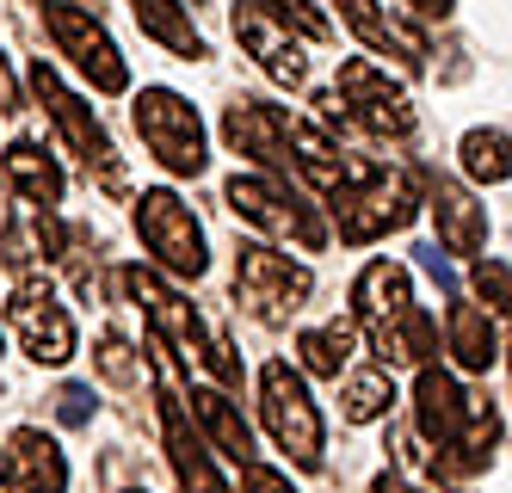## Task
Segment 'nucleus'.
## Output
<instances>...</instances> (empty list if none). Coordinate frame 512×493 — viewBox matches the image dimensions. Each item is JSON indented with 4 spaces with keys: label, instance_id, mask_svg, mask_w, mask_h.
Segmentation results:
<instances>
[{
    "label": "nucleus",
    "instance_id": "nucleus-5",
    "mask_svg": "<svg viewBox=\"0 0 512 493\" xmlns=\"http://www.w3.org/2000/svg\"><path fill=\"white\" fill-rule=\"evenodd\" d=\"M136 136L142 148L179 179H198L204 173V124H198V105L179 99L173 87H142L136 93Z\"/></svg>",
    "mask_w": 512,
    "mask_h": 493
},
{
    "label": "nucleus",
    "instance_id": "nucleus-3",
    "mask_svg": "<svg viewBox=\"0 0 512 493\" xmlns=\"http://www.w3.org/2000/svg\"><path fill=\"white\" fill-rule=\"evenodd\" d=\"M31 93L44 99L50 124H56L62 142L81 155V167L99 173V185H105L112 198H124V192H130V179H124V167H118V148H112V136H105V124L93 118V105H87L81 93H68V87H62V74H56L50 62H31Z\"/></svg>",
    "mask_w": 512,
    "mask_h": 493
},
{
    "label": "nucleus",
    "instance_id": "nucleus-8",
    "mask_svg": "<svg viewBox=\"0 0 512 493\" xmlns=\"http://www.w3.org/2000/svg\"><path fill=\"white\" fill-rule=\"evenodd\" d=\"M334 216H340V241L371 247V241H383V235H395V229H408V222L420 216V204H414V192H408V179H401V173L371 167V173H364L352 192L334 204Z\"/></svg>",
    "mask_w": 512,
    "mask_h": 493
},
{
    "label": "nucleus",
    "instance_id": "nucleus-14",
    "mask_svg": "<svg viewBox=\"0 0 512 493\" xmlns=\"http://www.w3.org/2000/svg\"><path fill=\"white\" fill-rule=\"evenodd\" d=\"M235 37H241V50L260 62L278 87H290V93L309 87V56H303V44L290 37V25H278L260 7V0H235Z\"/></svg>",
    "mask_w": 512,
    "mask_h": 493
},
{
    "label": "nucleus",
    "instance_id": "nucleus-7",
    "mask_svg": "<svg viewBox=\"0 0 512 493\" xmlns=\"http://www.w3.org/2000/svg\"><path fill=\"white\" fill-rule=\"evenodd\" d=\"M136 235L155 253V265H167L173 278H204L210 272L204 222L192 216V204H179V192H167V185L136 198Z\"/></svg>",
    "mask_w": 512,
    "mask_h": 493
},
{
    "label": "nucleus",
    "instance_id": "nucleus-15",
    "mask_svg": "<svg viewBox=\"0 0 512 493\" xmlns=\"http://www.w3.org/2000/svg\"><path fill=\"white\" fill-rule=\"evenodd\" d=\"M223 136L235 155L260 161L272 179H290V136H284V111L278 105H260V99H235L223 111Z\"/></svg>",
    "mask_w": 512,
    "mask_h": 493
},
{
    "label": "nucleus",
    "instance_id": "nucleus-17",
    "mask_svg": "<svg viewBox=\"0 0 512 493\" xmlns=\"http://www.w3.org/2000/svg\"><path fill=\"white\" fill-rule=\"evenodd\" d=\"M426 204H432V222H438V247L445 253H482L488 241V216L475 204L457 179H426Z\"/></svg>",
    "mask_w": 512,
    "mask_h": 493
},
{
    "label": "nucleus",
    "instance_id": "nucleus-32",
    "mask_svg": "<svg viewBox=\"0 0 512 493\" xmlns=\"http://www.w3.org/2000/svg\"><path fill=\"white\" fill-rule=\"evenodd\" d=\"M204 364L216 370V383H223V389H241V358H235V346H229V339L223 333H210V346H204Z\"/></svg>",
    "mask_w": 512,
    "mask_h": 493
},
{
    "label": "nucleus",
    "instance_id": "nucleus-31",
    "mask_svg": "<svg viewBox=\"0 0 512 493\" xmlns=\"http://www.w3.org/2000/svg\"><path fill=\"white\" fill-rule=\"evenodd\" d=\"M475 296L488 302V315H506V259H482V265H475Z\"/></svg>",
    "mask_w": 512,
    "mask_h": 493
},
{
    "label": "nucleus",
    "instance_id": "nucleus-30",
    "mask_svg": "<svg viewBox=\"0 0 512 493\" xmlns=\"http://www.w3.org/2000/svg\"><path fill=\"white\" fill-rule=\"evenodd\" d=\"M260 7H266L278 25H297L303 37H327V19H321L315 0H260Z\"/></svg>",
    "mask_w": 512,
    "mask_h": 493
},
{
    "label": "nucleus",
    "instance_id": "nucleus-11",
    "mask_svg": "<svg viewBox=\"0 0 512 493\" xmlns=\"http://www.w3.org/2000/svg\"><path fill=\"white\" fill-rule=\"evenodd\" d=\"M155 370H161V444H167V463H173L179 487H186V493H229L223 469L210 463L204 432H192V420H186V395H179L167 358H155Z\"/></svg>",
    "mask_w": 512,
    "mask_h": 493
},
{
    "label": "nucleus",
    "instance_id": "nucleus-36",
    "mask_svg": "<svg viewBox=\"0 0 512 493\" xmlns=\"http://www.w3.org/2000/svg\"><path fill=\"white\" fill-rule=\"evenodd\" d=\"M0 111H19V87H13V74H7V62H0Z\"/></svg>",
    "mask_w": 512,
    "mask_h": 493
},
{
    "label": "nucleus",
    "instance_id": "nucleus-21",
    "mask_svg": "<svg viewBox=\"0 0 512 493\" xmlns=\"http://www.w3.org/2000/svg\"><path fill=\"white\" fill-rule=\"evenodd\" d=\"M408 302H414V284H408V272H401L395 259H371V265L358 272V284H352V315H358L364 327L401 315Z\"/></svg>",
    "mask_w": 512,
    "mask_h": 493
},
{
    "label": "nucleus",
    "instance_id": "nucleus-38",
    "mask_svg": "<svg viewBox=\"0 0 512 493\" xmlns=\"http://www.w3.org/2000/svg\"><path fill=\"white\" fill-rule=\"evenodd\" d=\"M371 493H420V487H408L401 475H377V481H371Z\"/></svg>",
    "mask_w": 512,
    "mask_h": 493
},
{
    "label": "nucleus",
    "instance_id": "nucleus-10",
    "mask_svg": "<svg viewBox=\"0 0 512 493\" xmlns=\"http://www.w3.org/2000/svg\"><path fill=\"white\" fill-rule=\"evenodd\" d=\"M118 284H124V296L136 302L142 315L155 321V333L167 339V346L186 358V364H204V346H210V333H204V321H198V309L186 296H179L161 272H142V265H124L118 272Z\"/></svg>",
    "mask_w": 512,
    "mask_h": 493
},
{
    "label": "nucleus",
    "instance_id": "nucleus-19",
    "mask_svg": "<svg viewBox=\"0 0 512 493\" xmlns=\"http://www.w3.org/2000/svg\"><path fill=\"white\" fill-rule=\"evenodd\" d=\"M432 346H438V321L426 315V309H401V315H389V321H377L371 327V352L383 358V370H420L426 358H432Z\"/></svg>",
    "mask_w": 512,
    "mask_h": 493
},
{
    "label": "nucleus",
    "instance_id": "nucleus-9",
    "mask_svg": "<svg viewBox=\"0 0 512 493\" xmlns=\"http://www.w3.org/2000/svg\"><path fill=\"white\" fill-rule=\"evenodd\" d=\"M44 25H50V37H56V50L75 62L99 93H124V87H130V68H124L118 44L105 37V25H99L87 7H75V0H44Z\"/></svg>",
    "mask_w": 512,
    "mask_h": 493
},
{
    "label": "nucleus",
    "instance_id": "nucleus-24",
    "mask_svg": "<svg viewBox=\"0 0 512 493\" xmlns=\"http://www.w3.org/2000/svg\"><path fill=\"white\" fill-rule=\"evenodd\" d=\"M0 173H7V185H19V198H25V204L56 210V198H62V167L44 155L38 142H7V155H0Z\"/></svg>",
    "mask_w": 512,
    "mask_h": 493
},
{
    "label": "nucleus",
    "instance_id": "nucleus-13",
    "mask_svg": "<svg viewBox=\"0 0 512 493\" xmlns=\"http://www.w3.org/2000/svg\"><path fill=\"white\" fill-rule=\"evenodd\" d=\"M340 99L352 105V118L371 130V136H395V142H408L414 136V105L401 87H389V74L377 62H340Z\"/></svg>",
    "mask_w": 512,
    "mask_h": 493
},
{
    "label": "nucleus",
    "instance_id": "nucleus-28",
    "mask_svg": "<svg viewBox=\"0 0 512 493\" xmlns=\"http://www.w3.org/2000/svg\"><path fill=\"white\" fill-rule=\"evenodd\" d=\"M463 173L469 179H482V185H506L512 161H506V130H469L463 136Z\"/></svg>",
    "mask_w": 512,
    "mask_h": 493
},
{
    "label": "nucleus",
    "instance_id": "nucleus-4",
    "mask_svg": "<svg viewBox=\"0 0 512 493\" xmlns=\"http://www.w3.org/2000/svg\"><path fill=\"white\" fill-rule=\"evenodd\" d=\"M260 420L272 432V444L284 450L297 469H315L321 463V450H327V432H321V413L309 401V383L297 370H290L284 358H272L260 370Z\"/></svg>",
    "mask_w": 512,
    "mask_h": 493
},
{
    "label": "nucleus",
    "instance_id": "nucleus-40",
    "mask_svg": "<svg viewBox=\"0 0 512 493\" xmlns=\"http://www.w3.org/2000/svg\"><path fill=\"white\" fill-rule=\"evenodd\" d=\"M0 493H13V487H7V475H0Z\"/></svg>",
    "mask_w": 512,
    "mask_h": 493
},
{
    "label": "nucleus",
    "instance_id": "nucleus-27",
    "mask_svg": "<svg viewBox=\"0 0 512 493\" xmlns=\"http://www.w3.org/2000/svg\"><path fill=\"white\" fill-rule=\"evenodd\" d=\"M297 358H303L309 376H340V370L352 364V327H346V321L309 327V333L297 339Z\"/></svg>",
    "mask_w": 512,
    "mask_h": 493
},
{
    "label": "nucleus",
    "instance_id": "nucleus-34",
    "mask_svg": "<svg viewBox=\"0 0 512 493\" xmlns=\"http://www.w3.org/2000/svg\"><path fill=\"white\" fill-rule=\"evenodd\" d=\"M241 493H297L278 469H266V463H241Z\"/></svg>",
    "mask_w": 512,
    "mask_h": 493
},
{
    "label": "nucleus",
    "instance_id": "nucleus-16",
    "mask_svg": "<svg viewBox=\"0 0 512 493\" xmlns=\"http://www.w3.org/2000/svg\"><path fill=\"white\" fill-rule=\"evenodd\" d=\"M62 247H68V235H62L56 210L13 204V210H7V222H0V259H7L19 278H31L44 259H62Z\"/></svg>",
    "mask_w": 512,
    "mask_h": 493
},
{
    "label": "nucleus",
    "instance_id": "nucleus-29",
    "mask_svg": "<svg viewBox=\"0 0 512 493\" xmlns=\"http://www.w3.org/2000/svg\"><path fill=\"white\" fill-rule=\"evenodd\" d=\"M99 370H105V383H118V389H136L142 383V358L130 352V339L124 333H99Z\"/></svg>",
    "mask_w": 512,
    "mask_h": 493
},
{
    "label": "nucleus",
    "instance_id": "nucleus-23",
    "mask_svg": "<svg viewBox=\"0 0 512 493\" xmlns=\"http://www.w3.org/2000/svg\"><path fill=\"white\" fill-rule=\"evenodd\" d=\"M192 413H198L210 450H223L229 463H253V432H247L241 407H235L223 389H192Z\"/></svg>",
    "mask_w": 512,
    "mask_h": 493
},
{
    "label": "nucleus",
    "instance_id": "nucleus-33",
    "mask_svg": "<svg viewBox=\"0 0 512 493\" xmlns=\"http://www.w3.org/2000/svg\"><path fill=\"white\" fill-rule=\"evenodd\" d=\"M56 420L62 426H87L93 420V389L87 383H62L56 389Z\"/></svg>",
    "mask_w": 512,
    "mask_h": 493
},
{
    "label": "nucleus",
    "instance_id": "nucleus-41",
    "mask_svg": "<svg viewBox=\"0 0 512 493\" xmlns=\"http://www.w3.org/2000/svg\"><path fill=\"white\" fill-rule=\"evenodd\" d=\"M0 346H7V333H0Z\"/></svg>",
    "mask_w": 512,
    "mask_h": 493
},
{
    "label": "nucleus",
    "instance_id": "nucleus-6",
    "mask_svg": "<svg viewBox=\"0 0 512 493\" xmlns=\"http://www.w3.org/2000/svg\"><path fill=\"white\" fill-rule=\"evenodd\" d=\"M315 290V272L309 265H297L290 253H272V247H241L235 253V302L253 315V321H290L309 302Z\"/></svg>",
    "mask_w": 512,
    "mask_h": 493
},
{
    "label": "nucleus",
    "instance_id": "nucleus-25",
    "mask_svg": "<svg viewBox=\"0 0 512 493\" xmlns=\"http://www.w3.org/2000/svg\"><path fill=\"white\" fill-rule=\"evenodd\" d=\"M130 13H136V25L149 31L155 44H167L179 62H204V37H198L192 13L179 7V0H130Z\"/></svg>",
    "mask_w": 512,
    "mask_h": 493
},
{
    "label": "nucleus",
    "instance_id": "nucleus-22",
    "mask_svg": "<svg viewBox=\"0 0 512 493\" xmlns=\"http://www.w3.org/2000/svg\"><path fill=\"white\" fill-rule=\"evenodd\" d=\"M445 339H451V358L463 370H494L500 364V327L488 321V309H475V302H451Z\"/></svg>",
    "mask_w": 512,
    "mask_h": 493
},
{
    "label": "nucleus",
    "instance_id": "nucleus-26",
    "mask_svg": "<svg viewBox=\"0 0 512 493\" xmlns=\"http://www.w3.org/2000/svg\"><path fill=\"white\" fill-rule=\"evenodd\" d=\"M389 401H395V376L383 370V364H371V370H352L346 376V389H340V413L352 426H371V420H383L389 413Z\"/></svg>",
    "mask_w": 512,
    "mask_h": 493
},
{
    "label": "nucleus",
    "instance_id": "nucleus-39",
    "mask_svg": "<svg viewBox=\"0 0 512 493\" xmlns=\"http://www.w3.org/2000/svg\"><path fill=\"white\" fill-rule=\"evenodd\" d=\"M7 210H13V204H7V185H0V222H7Z\"/></svg>",
    "mask_w": 512,
    "mask_h": 493
},
{
    "label": "nucleus",
    "instance_id": "nucleus-1",
    "mask_svg": "<svg viewBox=\"0 0 512 493\" xmlns=\"http://www.w3.org/2000/svg\"><path fill=\"white\" fill-rule=\"evenodd\" d=\"M414 420L432 444L457 450L463 469H488L494 463V444H500V413L482 407L475 395H463V383L438 364H420L414 376Z\"/></svg>",
    "mask_w": 512,
    "mask_h": 493
},
{
    "label": "nucleus",
    "instance_id": "nucleus-12",
    "mask_svg": "<svg viewBox=\"0 0 512 493\" xmlns=\"http://www.w3.org/2000/svg\"><path fill=\"white\" fill-rule=\"evenodd\" d=\"M7 321L19 333V346L38 364H68V358H75V321H68L62 296L44 278H19V290L7 302Z\"/></svg>",
    "mask_w": 512,
    "mask_h": 493
},
{
    "label": "nucleus",
    "instance_id": "nucleus-37",
    "mask_svg": "<svg viewBox=\"0 0 512 493\" xmlns=\"http://www.w3.org/2000/svg\"><path fill=\"white\" fill-rule=\"evenodd\" d=\"M408 7H414V13H426V19H445L457 0H408Z\"/></svg>",
    "mask_w": 512,
    "mask_h": 493
},
{
    "label": "nucleus",
    "instance_id": "nucleus-2",
    "mask_svg": "<svg viewBox=\"0 0 512 493\" xmlns=\"http://www.w3.org/2000/svg\"><path fill=\"white\" fill-rule=\"evenodd\" d=\"M223 198L241 222H253V229H266L278 241H297L303 253H321L327 247V222L315 216V204L297 192L290 179H272V173H235L223 185Z\"/></svg>",
    "mask_w": 512,
    "mask_h": 493
},
{
    "label": "nucleus",
    "instance_id": "nucleus-35",
    "mask_svg": "<svg viewBox=\"0 0 512 493\" xmlns=\"http://www.w3.org/2000/svg\"><path fill=\"white\" fill-rule=\"evenodd\" d=\"M420 265H426V272H432V284L445 290V296H457V272H451V259L438 253V247H420Z\"/></svg>",
    "mask_w": 512,
    "mask_h": 493
},
{
    "label": "nucleus",
    "instance_id": "nucleus-18",
    "mask_svg": "<svg viewBox=\"0 0 512 493\" xmlns=\"http://www.w3.org/2000/svg\"><path fill=\"white\" fill-rule=\"evenodd\" d=\"M340 13H346V25H352L377 56H395L401 68H420V62H426V37H420L408 19H395L389 7H377V0H340Z\"/></svg>",
    "mask_w": 512,
    "mask_h": 493
},
{
    "label": "nucleus",
    "instance_id": "nucleus-20",
    "mask_svg": "<svg viewBox=\"0 0 512 493\" xmlns=\"http://www.w3.org/2000/svg\"><path fill=\"white\" fill-rule=\"evenodd\" d=\"M7 463H13L19 493H68V463H62L56 438H44L38 426H19L7 438Z\"/></svg>",
    "mask_w": 512,
    "mask_h": 493
}]
</instances>
